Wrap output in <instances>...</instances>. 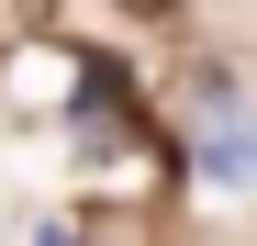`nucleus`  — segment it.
<instances>
[{
	"label": "nucleus",
	"mask_w": 257,
	"mask_h": 246,
	"mask_svg": "<svg viewBox=\"0 0 257 246\" xmlns=\"http://www.w3.org/2000/svg\"><path fill=\"white\" fill-rule=\"evenodd\" d=\"M201 168H212V190H257V90L201 101Z\"/></svg>",
	"instance_id": "nucleus-1"
},
{
	"label": "nucleus",
	"mask_w": 257,
	"mask_h": 246,
	"mask_svg": "<svg viewBox=\"0 0 257 246\" xmlns=\"http://www.w3.org/2000/svg\"><path fill=\"white\" fill-rule=\"evenodd\" d=\"M112 12H168V0H112Z\"/></svg>",
	"instance_id": "nucleus-2"
}]
</instances>
